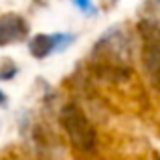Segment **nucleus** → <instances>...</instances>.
<instances>
[{
    "label": "nucleus",
    "instance_id": "nucleus-5",
    "mask_svg": "<svg viewBox=\"0 0 160 160\" xmlns=\"http://www.w3.org/2000/svg\"><path fill=\"white\" fill-rule=\"evenodd\" d=\"M146 10H148L146 18L154 20V22H160V0H148L146 2Z\"/></svg>",
    "mask_w": 160,
    "mask_h": 160
},
{
    "label": "nucleus",
    "instance_id": "nucleus-2",
    "mask_svg": "<svg viewBox=\"0 0 160 160\" xmlns=\"http://www.w3.org/2000/svg\"><path fill=\"white\" fill-rule=\"evenodd\" d=\"M138 28L142 35V67L150 85L160 93V24L144 18Z\"/></svg>",
    "mask_w": 160,
    "mask_h": 160
},
{
    "label": "nucleus",
    "instance_id": "nucleus-7",
    "mask_svg": "<svg viewBox=\"0 0 160 160\" xmlns=\"http://www.w3.org/2000/svg\"><path fill=\"white\" fill-rule=\"evenodd\" d=\"M14 75H16V67L14 65H8L6 69L0 71V79H10V77H14Z\"/></svg>",
    "mask_w": 160,
    "mask_h": 160
},
{
    "label": "nucleus",
    "instance_id": "nucleus-1",
    "mask_svg": "<svg viewBox=\"0 0 160 160\" xmlns=\"http://www.w3.org/2000/svg\"><path fill=\"white\" fill-rule=\"evenodd\" d=\"M59 120H61L63 130L67 132V138H69V142L73 144L75 150L93 152L98 148V142H99L98 130L77 103H65L61 108Z\"/></svg>",
    "mask_w": 160,
    "mask_h": 160
},
{
    "label": "nucleus",
    "instance_id": "nucleus-4",
    "mask_svg": "<svg viewBox=\"0 0 160 160\" xmlns=\"http://www.w3.org/2000/svg\"><path fill=\"white\" fill-rule=\"evenodd\" d=\"M27 35H28V24L22 16L14 14V12L0 14V47L18 43Z\"/></svg>",
    "mask_w": 160,
    "mask_h": 160
},
{
    "label": "nucleus",
    "instance_id": "nucleus-6",
    "mask_svg": "<svg viewBox=\"0 0 160 160\" xmlns=\"http://www.w3.org/2000/svg\"><path fill=\"white\" fill-rule=\"evenodd\" d=\"M71 2L75 4V8H79L81 12H85V14H93L95 12V6L91 0H71Z\"/></svg>",
    "mask_w": 160,
    "mask_h": 160
},
{
    "label": "nucleus",
    "instance_id": "nucleus-8",
    "mask_svg": "<svg viewBox=\"0 0 160 160\" xmlns=\"http://www.w3.org/2000/svg\"><path fill=\"white\" fill-rule=\"evenodd\" d=\"M4 103H6V95L0 91V106H4Z\"/></svg>",
    "mask_w": 160,
    "mask_h": 160
},
{
    "label": "nucleus",
    "instance_id": "nucleus-3",
    "mask_svg": "<svg viewBox=\"0 0 160 160\" xmlns=\"http://www.w3.org/2000/svg\"><path fill=\"white\" fill-rule=\"evenodd\" d=\"M75 37L71 32H57V35H37L31 39L28 43V49H31V55L35 59H45L49 55L65 49L67 45L73 43Z\"/></svg>",
    "mask_w": 160,
    "mask_h": 160
}]
</instances>
